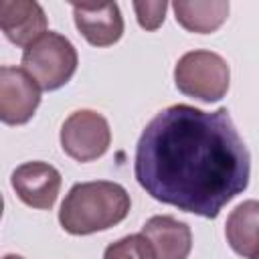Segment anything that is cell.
<instances>
[{"mask_svg": "<svg viewBox=\"0 0 259 259\" xmlns=\"http://www.w3.org/2000/svg\"><path fill=\"white\" fill-rule=\"evenodd\" d=\"M134 176L154 200L217 219L227 202L247 190L251 154L227 107L204 111L176 103L146 123Z\"/></svg>", "mask_w": 259, "mask_h": 259, "instance_id": "1", "label": "cell"}, {"mask_svg": "<svg viewBox=\"0 0 259 259\" xmlns=\"http://www.w3.org/2000/svg\"><path fill=\"white\" fill-rule=\"evenodd\" d=\"M132 208L127 190L111 180L77 182L67 192L59 223L65 233L83 237L119 225Z\"/></svg>", "mask_w": 259, "mask_h": 259, "instance_id": "2", "label": "cell"}, {"mask_svg": "<svg viewBox=\"0 0 259 259\" xmlns=\"http://www.w3.org/2000/svg\"><path fill=\"white\" fill-rule=\"evenodd\" d=\"M79 65L75 45L55 32L47 30L22 53V69L38 83L42 91H57L71 81Z\"/></svg>", "mask_w": 259, "mask_h": 259, "instance_id": "3", "label": "cell"}, {"mask_svg": "<svg viewBox=\"0 0 259 259\" xmlns=\"http://www.w3.org/2000/svg\"><path fill=\"white\" fill-rule=\"evenodd\" d=\"M174 83L180 93L204 103H214L229 91L231 69L227 61L212 51H188L176 61Z\"/></svg>", "mask_w": 259, "mask_h": 259, "instance_id": "4", "label": "cell"}, {"mask_svg": "<svg viewBox=\"0 0 259 259\" xmlns=\"http://www.w3.org/2000/svg\"><path fill=\"white\" fill-rule=\"evenodd\" d=\"M61 148L77 162H93L101 158L111 144L109 121L93 109L73 111L61 125Z\"/></svg>", "mask_w": 259, "mask_h": 259, "instance_id": "5", "label": "cell"}, {"mask_svg": "<svg viewBox=\"0 0 259 259\" xmlns=\"http://www.w3.org/2000/svg\"><path fill=\"white\" fill-rule=\"evenodd\" d=\"M38 105V83L24 69L4 65L0 69V119L6 125H22L30 121Z\"/></svg>", "mask_w": 259, "mask_h": 259, "instance_id": "6", "label": "cell"}, {"mask_svg": "<svg viewBox=\"0 0 259 259\" xmlns=\"http://www.w3.org/2000/svg\"><path fill=\"white\" fill-rule=\"evenodd\" d=\"M61 172L49 162L32 160L14 168L10 176V184L16 196L30 208L49 210L57 202L61 190Z\"/></svg>", "mask_w": 259, "mask_h": 259, "instance_id": "7", "label": "cell"}, {"mask_svg": "<svg viewBox=\"0 0 259 259\" xmlns=\"http://www.w3.org/2000/svg\"><path fill=\"white\" fill-rule=\"evenodd\" d=\"M77 30L93 47H111L123 36V16L117 2L71 4Z\"/></svg>", "mask_w": 259, "mask_h": 259, "instance_id": "8", "label": "cell"}, {"mask_svg": "<svg viewBox=\"0 0 259 259\" xmlns=\"http://www.w3.org/2000/svg\"><path fill=\"white\" fill-rule=\"evenodd\" d=\"M47 14L34 0H0V28L16 47H28L47 32Z\"/></svg>", "mask_w": 259, "mask_h": 259, "instance_id": "9", "label": "cell"}, {"mask_svg": "<svg viewBox=\"0 0 259 259\" xmlns=\"http://www.w3.org/2000/svg\"><path fill=\"white\" fill-rule=\"evenodd\" d=\"M156 259H186L192 249V231L186 223L170 217L156 214L142 227Z\"/></svg>", "mask_w": 259, "mask_h": 259, "instance_id": "10", "label": "cell"}, {"mask_svg": "<svg viewBox=\"0 0 259 259\" xmlns=\"http://www.w3.org/2000/svg\"><path fill=\"white\" fill-rule=\"evenodd\" d=\"M225 237L241 257L251 259L259 253V200H243L231 210L225 223Z\"/></svg>", "mask_w": 259, "mask_h": 259, "instance_id": "11", "label": "cell"}, {"mask_svg": "<svg viewBox=\"0 0 259 259\" xmlns=\"http://www.w3.org/2000/svg\"><path fill=\"white\" fill-rule=\"evenodd\" d=\"M176 22L196 34H208L221 28V24L229 16V2L227 0H176L172 2Z\"/></svg>", "mask_w": 259, "mask_h": 259, "instance_id": "12", "label": "cell"}, {"mask_svg": "<svg viewBox=\"0 0 259 259\" xmlns=\"http://www.w3.org/2000/svg\"><path fill=\"white\" fill-rule=\"evenodd\" d=\"M103 259H156V255L148 239L142 233H136L107 245L103 251Z\"/></svg>", "mask_w": 259, "mask_h": 259, "instance_id": "13", "label": "cell"}, {"mask_svg": "<svg viewBox=\"0 0 259 259\" xmlns=\"http://www.w3.org/2000/svg\"><path fill=\"white\" fill-rule=\"evenodd\" d=\"M136 10V18L138 24L144 30H156L162 26L164 18H166V10H168V2L166 0H154V2H134L132 4Z\"/></svg>", "mask_w": 259, "mask_h": 259, "instance_id": "14", "label": "cell"}, {"mask_svg": "<svg viewBox=\"0 0 259 259\" xmlns=\"http://www.w3.org/2000/svg\"><path fill=\"white\" fill-rule=\"evenodd\" d=\"M4 259H24V257H20V255H14V253H10V255H4Z\"/></svg>", "mask_w": 259, "mask_h": 259, "instance_id": "15", "label": "cell"}, {"mask_svg": "<svg viewBox=\"0 0 259 259\" xmlns=\"http://www.w3.org/2000/svg\"><path fill=\"white\" fill-rule=\"evenodd\" d=\"M251 259H259V253H257V255H253V257H251Z\"/></svg>", "mask_w": 259, "mask_h": 259, "instance_id": "16", "label": "cell"}]
</instances>
